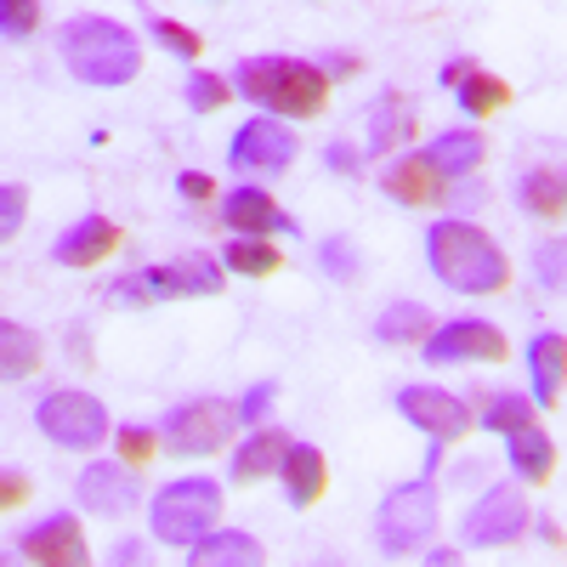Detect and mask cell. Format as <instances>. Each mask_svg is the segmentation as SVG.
I'll return each instance as SVG.
<instances>
[{"label": "cell", "mask_w": 567, "mask_h": 567, "mask_svg": "<svg viewBox=\"0 0 567 567\" xmlns=\"http://www.w3.org/2000/svg\"><path fill=\"white\" fill-rule=\"evenodd\" d=\"M425 256H432V272L460 296H499L511 284L505 250L471 221H437L425 233Z\"/></svg>", "instance_id": "6da1fadb"}, {"label": "cell", "mask_w": 567, "mask_h": 567, "mask_svg": "<svg viewBox=\"0 0 567 567\" xmlns=\"http://www.w3.org/2000/svg\"><path fill=\"white\" fill-rule=\"evenodd\" d=\"M58 52L74 80L85 85H125L142 74V45L114 18H69L58 34Z\"/></svg>", "instance_id": "7a4b0ae2"}, {"label": "cell", "mask_w": 567, "mask_h": 567, "mask_svg": "<svg viewBox=\"0 0 567 567\" xmlns=\"http://www.w3.org/2000/svg\"><path fill=\"white\" fill-rule=\"evenodd\" d=\"M233 80H239L250 103H261L278 120H312L329 103L323 63H301V58H245Z\"/></svg>", "instance_id": "3957f363"}, {"label": "cell", "mask_w": 567, "mask_h": 567, "mask_svg": "<svg viewBox=\"0 0 567 567\" xmlns=\"http://www.w3.org/2000/svg\"><path fill=\"white\" fill-rule=\"evenodd\" d=\"M154 516V534L165 545H199L210 534V523L221 516V488L210 477H182V483H165L148 505Z\"/></svg>", "instance_id": "277c9868"}, {"label": "cell", "mask_w": 567, "mask_h": 567, "mask_svg": "<svg viewBox=\"0 0 567 567\" xmlns=\"http://www.w3.org/2000/svg\"><path fill=\"white\" fill-rule=\"evenodd\" d=\"M239 403H221V398H194V403H182L171 409L165 420V449L176 460H205L216 449L233 443V432H239Z\"/></svg>", "instance_id": "5b68a950"}, {"label": "cell", "mask_w": 567, "mask_h": 567, "mask_svg": "<svg viewBox=\"0 0 567 567\" xmlns=\"http://www.w3.org/2000/svg\"><path fill=\"white\" fill-rule=\"evenodd\" d=\"M34 425L58 449H80V454L109 443V409L91 398V392H52V398L34 409Z\"/></svg>", "instance_id": "8992f818"}, {"label": "cell", "mask_w": 567, "mask_h": 567, "mask_svg": "<svg viewBox=\"0 0 567 567\" xmlns=\"http://www.w3.org/2000/svg\"><path fill=\"white\" fill-rule=\"evenodd\" d=\"M437 528V488L432 483H403L381 499V516H374V534H381L386 556L414 550L420 539H432Z\"/></svg>", "instance_id": "52a82bcc"}, {"label": "cell", "mask_w": 567, "mask_h": 567, "mask_svg": "<svg viewBox=\"0 0 567 567\" xmlns=\"http://www.w3.org/2000/svg\"><path fill=\"white\" fill-rule=\"evenodd\" d=\"M528 523H534V511L523 499V483H499L477 499V511L465 516V545H477V550L511 545L516 534H528Z\"/></svg>", "instance_id": "ba28073f"}, {"label": "cell", "mask_w": 567, "mask_h": 567, "mask_svg": "<svg viewBox=\"0 0 567 567\" xmlns=\"http://www.w3.org/2000/svg\"><path fill=\"white\" fill-rule=\"evenodd\" d=\"M227 165L239 176H284L296 165V136L284 131L278 120H250L233 131V148H227Z\"/></svg>", "instance_id": "9c48e42d"}, {"label": "cell", "mask_w": 567, "mask_h": 567, "mask_svg": "<svg viewBox=\"0 0 567 567\" xmlns=\"http://www.w3.org/2000/svg\"><path fill=\"white\" fill-rule=\"evenodd\" d=\"M505 336L483 318H454L425 336V358L432 363H505Z\"/></svg>", "instance_id": "30bf717a"}, {"label": "cell", "mask_w": 567, "mask_h": 567, "mask_svg": "<svg viewBox=\"0 0 567 567\" xmlns=\"http://www.w3.org/2000/svg\"><path fill=\"white\" fill-rule=\"evenodd\" d=\"M398 414L409 425H420L425 437H437V443H460L471 432V409L454 392H443V386H403L398 392Z\"/></svg>", "instance_id": "8fae6325"}, {"label": "cell", "mask_w": 567, "mask_h": 567, "mask_svg": "<svg viewBox=\"0 0 567 567\" xmlns=\"http://www.w3.org/2000/svg\"><path fill=\"white\" fill-rule=\"evenodd\" d=\"M142 278V296L148 301H187V296H221L227 272H216L210 256H176L165 267H148L136 272Z\"/></svg>", "instance_id": "7c38bea8"}, {"label": "cell", "mask_w": 567, "mask_h": 567, "mask_svg": "<svg viewBox=\"0 0 567 567\" xmlns=\"http://www.w3.org/2000/svg\"><path fill=\"white\" fill-rule=\"evenodd\" d=\"M23 561H40V567H80L85 561V534L69 511L45 516V523L23 528V539H12Z\"/></svg>", "instance_id": "4fadbf2b"}, {"label": "cell", "mask_w": 567, "mask_h": 567, "mask_svg": "<svg viewBox=\"0 0 567 567\" xmlns=\"http://www.w3.org/2000/svg\"><path fill=\"white\" fill-rule=\"evenodd\" d=\"M74 494H80L85 511H97V516H125V511H136L142 483H136V465L97 460V465L80 471V488H74Z\"/></svg>", "instance_id": "5bb4252c"}, {"label": "cell", "mask_w": 567, "mask_h": 567, "mask_svg": "<svg viewBox=\"0 0 567 567\" xmlns=\"http://www.w3.org/2000/svg\"><path fill=\"white\" fill-rule=\"evenodd\" d=\"M221 227L233 233H250V239H272V233H296V216L284 210L267 187H233V194L221 199Z\"/></svg>", "instance_id": "9a60e30c"}, {"label": "cell", "mask_w": 567, "mask_h": 567, "mask_svg": "<svg viewBox=\"0 0 567 567\" xmlns=\"http://www.w3.org/2000/svg\"><path fill=\"white\" fill-rule=\"evenodd\" d=\"M449 171L432 159V154H409V159H398L392 171H386V194L398 199V205H414V210H425V205H443L449 199Z\"/></svg>", "instance_id": "2e32d148"}, {"label": "cell", "mask_w": 567, "mask_h": 567, "mask_svg": "<svg viewBox=\"0 0 567 567\" xmlns=\"http://www.w3.org/2000/svg\"><path fill=\"white\" fill-rule=\"evenodd\" d=\"M120 239H125V233H120L109 216H85V221H74L63 239L52 245V256H58L63 267H97V261H109V256L120 250Z\"/></svg>", "instance_id": "e0dca14e"}, {"label": "cell", "mask_w": 567, "mask_h": 567, "mask_svg": "<svg viewBox=\"0 0 567 567\" xmlns=\"http://www.w3.org/2000/svg\"><path fill=\"white\" fill-rule=\"evenodd\" d=\"M528 374H534V403L539 409H556L561 403V386H567V336H534L528 341Z\"/></svg>", "instance_id": "ac0fdd59"}, {"label": "cell", "mask_w": 567, "mask_h": 567, "mask_svg": "<svg viewBox=\"0 0 567 567\" xmlns=\"http://www.w3.org/2000/svg\"><path fill=\"white\" fill-rule=\"evenodd\" d=\"M278 477H284V494H290V505L307 511V505H318L323 488H329V465H323V454H318L312 443H290Z\"/></svg>", "instance_id": "d6986e66"}, {"label": "cell", "mask_w": 567, "mask_h": 567, "mask_svg": "<svg viewBox=\"0 0 567 567\" xmlns=\"http://www.w3.org/2000/svg\"><path fill=\"white\" fill-rule=\"evenodd\" d=\"M505 443H511V471H516V483H528V488L550 483V471H556V443L539 432L534 420L516 425V432H505Z\"/></svg>", "instance_id": "ffe728a7"}, {"label": "cell", "mask_w": 567, "mask_h": 567, "mask_svg": "<svg viewBox=\"0 0 567 567\" xmlns=\"http://www.w3.org/2000/svg\"><path fill=\"white\" fill-rule=\"evenodd\" d=\"M284 454H290V437L272 432V425H261V432H256L239 454H233V483L250 488V483L272 477V471H284Z\"/></svg>", "instance_id": "44dd1931"}, {"label": "cell", "mask_w": 567, "mask_h": 567, "mask_svg": "<svg viewBox=\"0 0 567 567\" xmlns=\"http://www.w3.org/2000/svg\"><path fill=\"white\" fill-rule=\"evenodd\" d=\"M414 131H420L414 125V103L403 97V91H386V97L369 109V154L398 148V142H409Z\"/></svg>", "instance_id": "7402d4cb"}, {"label": "cell", "mask_w": 567, "mask_h": 567, "mask_svg": "<svg viewBox=\"0 0 567 567\" xmlns=\"http://www.w3.org/2000/svg\"><path fill=\"white\" fill-rule=\"evenodd\" d=\"M187 561L194 567H256L267 561V550L250 534H205L199 545H187Z\"/></svg>", "instance_id": "603a6c76"}, {"label": "cell", "mask_w": 567, "mask_h": 567, "mask_svg": "<svg viewBox=\"0 0 567 567\" xmlns=\"http://www.w3.org/2000/svg\"><path fill=\"white\" fill-rule=\"evenodd\" d=\"M516 199L539 221H567V171H528L523 187H516Z\"/></svg>", "instance_id": "cb8c5ba5"}, {"label": "cell", "mask_w": 567, "mask_h": 567, "mask_svg": "<svg viewBox=\"0 0 567 567\" xmlns=\"http://www.w3.org/2000/svg\"><path fill=\"white\" fill-rule=\"evenodd\" d=\"M221 267L227 272H245V278H272L284 267V256H278L272 239H250V233H239V239L221 250Z\"/></svg>", "instance_id": "d4e9b609"}, {"label": "cell", "mask_w": 567, "mask_h": 567, "mask_svg": "<svg viewBox=\"0 0 567 567\" xmlns=\"http://www.w3.org/2000/svg\"><path fill=\"white\" fill-rule=\"evenodd\" d=\"M483 154H488V142L477 131H443V136H432V159L449 176H471V171L483 165Z\"/></svg>", "instance_id": "484cf974"}, {"label": "cell", "mask_w": 567, "mask_h": 567, "mask_svg": "<svg viewBox=\"0 0 567 567\" xmlns=\"http://www.w3.org/2000/svg\"><path fill=\"white\" fill-rule=\"evenodd\" d=\"M0 369H7V381H23V374L40 369V336L23 323H0Z\"/></svg>", "instance_id": "4316f807"}, {"label": "cell", "mask_w": 567, "mask_h": 567, "mask_svg": "<svg viewBox=\"0 0 567 567\" xmlns=\"http://www.w3.org/2000/svg\"><path fill=\"white\" fill-rule=\"evenodd\" d=\"M374 336H381L386 347H403V341H425L432 336V312H425L420 301H398L381 312V323H374Z\"/></svg>", "instance_id": "83f0119b"}, {"label": "cell", "mask_w": 567, "mask_h": 567, "mask_svg": "<svg viewBox=\"0 0 567 567\" xmlns=\"http://www.w3.org/2000/svg\"><path fill=\"white\" fill-rule=\"evenodd\" d=\"M454 97H460V109H465V114H477V120H483V114H494V109H505V103H511V85H505L499 74L471 69V74L454 85Z\"/></svg>", "instance_id": "f1b7e54d"}, {"label": "cell", "mask_w": 567, "mask_h": 567, "mask_svg": "<svg viewBox=\"0 0 567 567\" xmlns=\"http://www.w3.org/2000/svg\"><path fill=\"white\" fill-rule=\"evenodd\" d=\"M483 403V425L488 432H516V425H528L539 403H528L523 392H499V398H477Z\"/></svg>", "instance_id": "f546056e"}, {"label": "cell", "mask_w": 567, "mask_h": 567, "mask_svg": "<svg viewBox=\"0 0 567 567\" xmlns=\"http://www.w3.org/2000/svg\"><path fill=\"white\" fill-rule=\"evenodd\" d=\"M159 443H165V432H148V425H120L114 432V449L125 465H148L159 454Z\"/></svg>", "instance_id": "4dcf8cb0"}, {"label": "cell", "mask_w": 567, "mask_h": 567, "mask_svg": "<svg viewBox=\"0 0 567 567\" xmlns=\"http://www.w3.org/2000/svg\"><path fill=\"white\" fill-rule=\"evenodd\" d=\"M148 29H154V40L165 45V52H176V58H199V52H205V40L187 29V23H176V18H159V12H154Z\"/></svg>", "instance_id": "1f68e13d"}, {"label": "cell", "mask_w": 567, "mask_h": 567, "mask_svg": "<svg viewBox=\"0 0 567 567\" xmlns=\"http://www.w3.org/2000/svg\"><path fill=\"white\" fill-rule=\"evenodd\" d=\"M318 261H323L329 278H358V272H363V250H358L352 239H323V245H318Z\"/></svg>", "instance_id": "d6a6232c"}, {"label": "cell", "mask_w": 567, "mask_h": 567, "mask_svg": "<svg viewBox=\"0 0 567 567\" xmlns=\"http://www.w3.org/2000/svg\"><path fill=\"white\" fill-rule=\"evenodd\" d=\"M34 29H40V0H0V34L29 40Z\"/></svg>", "instance_id": "836d02e7"}, {"label": "cell", "mask_w": 567, "mask_h": 567, "mask_svg": "<svg viewBox=\"0 0 567 567\" xmlns=\"http://www.w3.org/2000/svg\"><path fill=\"white\" fill-rule=\"evenodd\" d=\"M227 103H233L227 80H216V74H194V80H187V109L216 114V109H227Z\"/></svg>", "instance_id": "e575fe53"}, {"label": "cell", "mask_w": 567, "mask_h": 567, "mask_svg": "<svg viewBox=\"0 0 567 567\" xmlns=\"http://www.w3.org/2000/svg\"><path fill=\"white\" fill-rule=\"evenodd\" d=\"M534 267H539V278H545V290H567V245H561V239L539 245Z\"/></svg>", "instance_id": "d590c367"}, {"label": "cell", "mask_w": 567, "mask_h": 567, "mask_svg": "<svg viewBox=\"0 0 567 567\" xmlns=\"http://www.w3.org/2000/svg\"><path fill=\"white\" fill-rule=\"evenodd\" d=\"M18 227H23V187L7 182L0 187V239H18Z\"/></svg>", "instance_id": "8d00e7d4"}, {"label": "cell", "mask_w": 567, "mask_h": 567, "mask_svg": "<svg viewBox=\"0 0 567 567\" xmlns=\"http://www.w3.org/2000/svg\"><path fill=\"white\" fill-rule=\"evenodd\" d=\"M272 403H278V381H256V386L245 392V403H239L245 425H250V420H267V414H272Z\"/></svg>", "instance_id": "74e56055"}, {"label": "cell", "mask_w": 567, "mask_h": 567, "mask_svg": "<svg viewBox=\"0 0 567 567\" xmlns=\"http://www.w3.org/2000/svg\"><path fill=\"white\" fill-rule=\"evenodd\" d=\"M176 187H182V199H216V182L205 171H182Z\"/></svg>", "instance_id": "f35d334b"}, {"label": "cell", "mask_w": 567, "mask_h": 567, "mask_svg": "<svg viewBox=\"0 0 567 567\" xmlns=\"http://www.w3.org/2000/svg\"><path fill=\"white\" fill-rule=\"evenodd\" d=\"M29 499V477H18V471H7V477H0V505H23Z\"/></svg>", "instance_id": "ab89813d"}, {"label": "cell", "mask_w": 567, "mask_h": 567, "mask_svg": "<svg viewBox=\"0 0 567 567\" xmlns=\"http://www.w3.org/2000/svg\"><path fill=\"white\" fill-rule=\"evenodd\" d=\"M323 159H329V171H358V148H341V142H336Z\"/></svg>", "instance_id": "60d3db41"}, {"label": "cell", "mask_w": 567, "mask_h": 567, "mask_svg": "<svg viewBox=\"0 0 567 567\" xmlns=\"http://www.w3.org/2000/svg\"><path fill=\"white\" fill-rule=\"evenodd\" d=\"M471 69H477V63H471V58H454V63L443 69V85H460V80H465Z\"/></svg>", "instance_id": "b9f144b4"}, {"label": "cell", "mask_w": 567, "mask_h": 567, "mask_svg": "<svg viewBox=\"0 0 567 567\" xmlns=\"http://www.w3.org/2000/svg\"><path fill=\"white\" fill-rule=\"evenodd\" d=\"M323 74H329V80H347V74H358V63H352V58H329Z\"/></svg>", "instance_id": "7bdbcfd3"}, {"label": "cell", "mask_w": 567, "mask_h": 567, "mask_svg": "<svg viewBox=\"0 0 567 567\" xmlns=\"http://www.w3.org/2000/svg\"><path fill=\"white\" fill-rule=\"evenodd\" d=\"M114 556H120V561H142V545H136V539H125V545H120Z\"/></svg>", "instance_id": "ee69618b"}]
</instances>
